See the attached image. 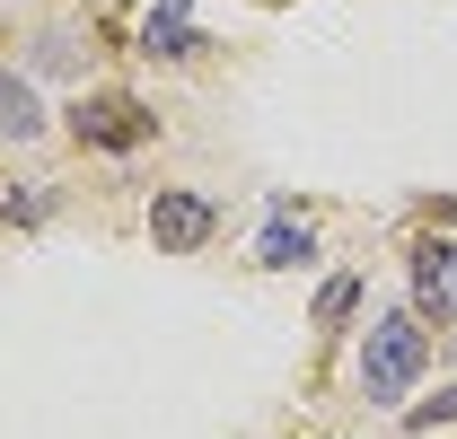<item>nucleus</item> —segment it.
I'll use <instances>...</instances> for the list:
<instances>
[{"mask_svg": "<svg viewBox=\"0 0 457 439\" xmlns=\"http://www.w3.org/2000/svg\"><path fill=\"white\" fill-rule=\"evenodd\" d=\"M431 360V326L422 317H378L370 326V352H361V386L370 395H404Z\"/></svg>", "mask_w": 457, "mask_h": 439, "instance_id": "f257e3e1", "label": "nucleus"}, {"mask_svg": "<svg viewBox=\"0 0 457 439\" xmlns=\"http://www.w3.org/2000/svg\"><path fill=\"white\" fill-rule=\"evenodd\" d=\"M71 123H79V141H88V150H141V141L159 132V114L141 106V97H123V88L79 97V114H71Z\"/></svg>", "mask_w": 457, "mask_h": 439, "instance_id": "f03ea898", "label": "nucleus"}, {"mask_svg": "<svg viewBox=\"0 0 457 439\" xmlns=\"http://www.w3.org/2000/svg\"><path fill=\"white\" fill-rule=\"evenodd\" d=\"M413 299H422V326L431 317L457 326V237H422L413 246Z\"/></svg>", "mask_w": 457, "mask_h": 439, "instance_id": "7ed1b4c3", "label": "nucleus"}, {"mask_svg": "<svg viewBox=\"0 0 457 439\" xmlns=\"http://www.w3.org/2000/svg\"><path fill=\"white\" fill-rule=\"evenodd\" d=\"M212 228H220V211H212L203 194H159V203H150V237H159V255H194Z\"/></svg>", "mask_w": 457, "mask_h": 439, "instance_id": "20e7f679", "label": "nucleus"}, {"mask_svg": "<svg viewBox=\"0 0 457 439\" xmlns=\"http://www.w3.org/2000/svg\"><path fill=\"white\" fill-rule=\"evenodd\" d=\"M185 9H194V0H159V9H150V27H141V54H168V62H185L194 45H203V36L185 27Z\"/></svg>", "mask_w": 457, "mask_h": 439, "instance_id": "39448f33", "label": "nucleus"}, {"mask_svg": "<svg viewBox=\"0 0 457 439\" xmlns=\"http://www.w3.org/2000/svg\"><path fill=\"white\" fill-rule=\"evenodd\" d=\"M308 255H317L308 220H273V228H264V246H255V264H273V273H290V264H308Z\"/></svg>", "mask_w": 457, "mask_h": 439, "instance_id": "423d86ee", "label": "nucleus"}, {"mask_svg": "<svg viewBox=\"0 0 457 439\" xmlns=\"http://www.w3.org/2000/svg\"><path fill=\"white\" fill-rule=\"evenodd\" d=\"M36 123H45V114H36V97H27L18 79H0V132H18V141H27Z\"/></svg>", "mask_w": 457, "mask_h": 439, "instance_id": "0eeeda50", "label": "nucleus"}, {"mask_svg": "<svg viewBox=\"0 0 457 439\" xmlns=\"http://www.w3.org/2000/svg\"><path fill=\"white\" fill-rule=\"evenodd\" d=\"M352 308H361V281H326V290H317V326H335Z\"/></svg>", "mask_w": 457, "mask_h": 439, "instance_id": "6e6552de", "label": "nucleus"}, {"mask_svg": "<svg viewBox=\"0 0 457 439\" xmlns=\"http://www.w3.org/2000/svg\"><path fill=\"white\" fill-rule=\"evenodd\" d=\"M440 422H457V386L431 395V404H413V431H440Z\"/></svg>", "mask_w": 457, "mask_h": 439, "instance_id": "1a4fd4ad", "label": "nucleus"}, {"mask_svg": "<svg viewBox=\"0 0 457 439\" xmlns=\"http://www.w3.org/2000/svg\"><path fill=\"white\" fill-rule=\"evenodd\" d=\"M440 220H457V203H440Z\"/></svg>", "mask_w": 457, "mask_h": 439, "instance_id": "9d476101", "label": "nucleus"}]
</instances>
